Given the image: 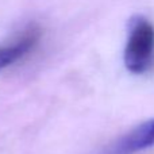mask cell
Listing matches in <instances>:
<instances>
[{"label":"cell","mask_w":154,"mask_h":154,"mask_svg":"<svg viewBox=\"0 0 154 154\" xmlns=\"http://www.w3.org/2000/svg\"><path fill=\"white\" fill-rule=\"evenodd\" d=\"M123 61L134 75L146 73L154 65V26L145 16L135 15L128 23Z\"/></svg>","instance_id":"cell-1"},{"label":"cell","mask_w":154,"mask_h":154,"mask_svg":"<svg viewBox=\"0 0 154 154\" xmlns=\"http://www.w3.org/2000/svg\"><path fill=\"white\" fill-rule=\"evenodd\" d=\"M152 147H154V118L128 131L104 154H138Z\"/></svg>","instance_id":"cell-2"},{"label":"cell","mask_w":154,"mask_h":154,"mask_svg":"<svg viewBox=\"0 0 154 154\" xmlns=\"http://www.w3.org/2000/svg\"><path fill=\"white\" fill-rule=\"evenodd\" d=\"M38 41L39 31L37 29H31L27 30V32H24L18 41L0 46V72L27 56L35 48Z\"/></svg>","instance_id":"cell-3"}]
</instances>
